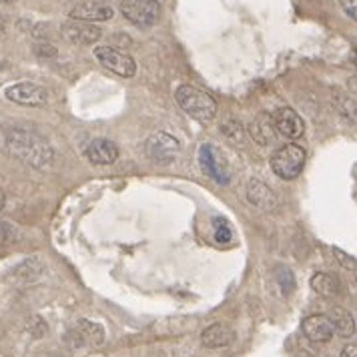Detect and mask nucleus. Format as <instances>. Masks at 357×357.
I'll list each match as a JSON object with an SVG mask.
<instances>
[{
    "label": "nucleus",
    "mask_w": 357,
    "mask_h": 357,
    "mask_svg": "<svg viewBox=\"0 0 357 357\" xmlns=\"http://www.w3.org/2000/svg\"><path fill=\"white\" fill-rule=\"evenodd\" d=\"M34 50H36V54H38V56H47V59L56 56V49H54V47H50V45H38Z\"/></svg>",
    "instance_id": "c85d7f7f"
},
{
    "label": "nucleus",
    "mask_w": 357,
    "mask_h": 357,
    "mask_svg": "<svg viewBox=\"0 0 357 357\" xmlns=\"http://www.w3.org/2000/svg\"><path fill=\"white\" fill-rule=\"evenodd\" d=\"M2 29H4V18L0 17V31H2Z\"/></svg>",
    "instance_id": "c9c22d12"
},
{
    "label": "nucleus",
    "mask_w": 357,
    "mask_h": 357,
    "mask_svg": "<svg viewBox=\"0 0 357 357\" xmlns=\"http://www.w3.org/2000/svg\"><path fill=\"white\" fill-rule=\"evenodd\" d=\"M245 197H247V201H249L255 209H259V211L265 213L275 211L277 205H279L275 191H273L269 185H265L263 181H259V178H251V181L247 183Z\"/></svg>",
    "instance_id": "9b49d317"
},
{
    "label": "nucleus",
    "mask_w": 357,
    "mask_h": 357,
    "mask_svg": "<svg viewBox=\"0 0 357 357\" xmlns=\"http://www.w3.org/2000/svg\"><path fill=\"white\" fill-rule=\"evenodd\" d=\"M4 205H6V193H4V191L0 189V211L4 209Z\"/></svg>",
    "instance_id": "2f4dec72"
},
{
    "label": "nucleus",
    "mask_w": 357,
    "mask_h": 357,
    "mask_svg": "<svg viewBox=\"0 0 357 357\" xmlns=\"http://www.w3.org/2000/svg\"><path fill=\"white\" fill-rule=\"evenodd\" d=\"M333 324V331L340 335V337H351L356 333V319L354 315L343 307H333L331 313L327 315Z\"/></svg>",
    "instance_id": "6ab92c4d"
},
{
    "label": "nucleus",
    "mask_w": 357,
    "mask_h": 357,
    "mask_svg": "<svg viewBox=\"0 0 357 357\" xmlns=\"http://www.w3.org/2000/svg\"><path fill=\"white\" fill-rule=\"evenodd\" d=\"M6 98L20 107H45L49 102V91L36 82L22 81L6 89Z\"/></svg>",
    "instance_id": "0eeeda50"
},
{
    "label": "nucleus",
    "mask_w": 357,
    "mask_h": 357,
    "mask_svg": "<svg viewBox=\"0 0 357 357\" xmlns=\"http://www.w3.org/2000/svg\"><path fill=\"white\" fill-rule=\"evenodd\" d=\"M273 121H275V129L277 135L289 139V141H295V139H301L303 132H305V123L303 119L299 116V113L291 109V107H281L277 109L275 114H273Z\"/></svg>",
    "instance_id": "9d476101"
},
{
    "label": "nucleus",
    "mask_w": 357,
    "mask_h": 357,
    "mask_svg": "<svg viewBox=\"0 0 357 357\" xmlns=\"http://www.w3.org/2000/svg\"><path fill=\"white\" fill-rule=\"evenodd\" d=\"M277 283L281 285V289L285 295H289V293L295 289V277H293L291 269H287V267H277Z\"/></svg>",
    "instance_id": "393cba45"
},
{
    "label": "nucleus",
    "mask_w": 357,
    "mask_h": 357,
    "mask_svg": "<svg viewBox=\"0 0 357 357\" xmlns=\"http://www.w3.org/2000/svg\"><path fill=\"white\" fill-rule=\"evenodd\" d=\"M43 275H45V263L38 259V257L24 259L13 271V279L17 283H22V285L24 283H34V281H38Z\"/></svg>",
    "instance_id": "f3484780"
},
{
    "label": "nucleus",
    "mask_w": 357,
    "mask_h": 357,
    "mask_svg": "<svg viewBox=\"0 0 357 357\" xmlns=\"http://www.w3.org/2000/svg\"><path fill=\"white\" fill-rule=\"evenodd\" d=\"M26 331H29L31 337L40 340V337H45L49 333V325H47V321L40 315H33V317L26 319Z\"/></svg>",
    "instance_id": "5701e85b"
},
{
    "label": "nucleus",
    "mask_w": 357,
    "mask_h": 357,
    "mask_svg": "<svg viewBox=\"0 0 357 357\" xmlns=\"http://www.w3.org/2000/svg\"><path fill=\"white\" fill-rule=\"evenodd\" d=\"M15 239H17V229L10 223L0 221V245H10Z\"/></svg>",
    "instance_id": "bb28decb"
},
{
    "label": "nucleus",
    "mask_w": 357,
    "mask_h": 357,
    "mask_svg": "<svg viewBox=\"0 0 357 357\" xmlns=\"http://www.w3.org/2000/svg\"><path fill=\"white\" fill-rule=\"evenodd\" d=\"M2 68H4V65H2V63H0V70H2Z\"/></svg>",
    "instance_id": "e433bc0d"
},
{
    "label": "nucleus",
    "mask_w": 357,
    "mask_h": 357,
    "mask_svg": "<svg viewBox=\"0 0 357 357\" xmlns=\"http://www.w3.org/2000/svg\"><path fill=\"white\" fill-rule=\"evenodd\" d=\"M121 13L130 24L151 29L161 18V4L157 0H121Z\"/></svg>",
    "instance_id": "20e7f679"
},
{
    "label": "nucleus",
    "mask_w": 357,
    "mask_h": 357,
    "mask_svg": "<svg viewBox=\"0 0 357 357\" xmlns=\"http://www.w3.org/2000/svg\"><path fill=\"white\" fill-rule=\"evenodd\" d=\"M305 159H307V153L303 146H299L297 143H287V145L279 146L273 153L271 169L279 178L291 181L301 175V171L305 167Z\"/></svg>",
    "instance_id": "7ed1b4c3"
},
{
    "label": "nucleus",
    "mask_w": 357,
    "mask_h": 357,
    "mask_svg": "<svg viewBox=\"0 0 357 357\" xmlns=\"http://www.w3.org/2000/svg\"><path fill=\"white\" fill-rule=\"evenodd\" d=\"M114 15V10L107 4H98V2H82L77 4L73 10H70V18L73 20H82V22H105V20H111Z\"/></svg>",
    "instance_id": "4468645a"
},
{
    "label": "nucleus",
    "mask_w": 357,
    "mask_h": 357,
    "mask_svg": "<svg viewBox=\"0 0 357 357\" xmlns=\"http://www.w3.org/2000/svg\"><path fill=\"white\" fill-rule=\"evenodd\" d=\"M347 86H349V91L357 97V77H351V79L347 81Z\"/></svg>",
    "instance_id": "7c9ffc66"
},
{
    "label": "nucleus",
    "mask_w": 357,
    "mask_h": 357,
    "mask_svg": "<svg viewBox=\"0 0 357 357\" xmlns=\"http://www.w3.org/2000/svg\"><path fill=\"white\" fill-rule=\"evenodd\" d=\"M213 223H215V241L221 245H227L229 241H231V237H233V233H231V225L227 223V219L217 217Z\"/></svg>",
    "instance_id": "b1692460"
},
{
    "label": "nucleus",
    "mask_w": 357,
    "mask_h": 357,
    "mask_svg": "<svg viewBox=\"0 0 357 357\" xmlns=\"http://www.w3.org/2000/svg\"><path fill=\"white\" fill-rule=\"evenodd\" d=\"M249 137L259 146H271L277 141V129L273 116L259 113L249 125Z\"/></svg>",
    "instance_id": "ddd939ff"
},
{
    "label": "nucleus",
    "mask_w": 357,
    "mask_h": 357,
    "mask_svg": "<svg viewBox=\"0 0 357 357\" xmlns=\"http://www.w3.org/2000/svg\"><path fill=\"white\" fill-rule=\"evenodd\" d=\"M52 357H63V356H52Z\"/></svg>",
    "instance_id": "4c0bfd02"
},
{
    "label": "nucleus",
    "mask_w": 357,
    "mask_h": 357,
    "mask_svg": "<svg viewBox=\"0 0 357 357\" xmlns=\"http://www.w3.org/2000/svg\"><path fill=\"white\" fill-rule=\"evenodd\" d=\"M341 357H357V343H347L341 349Z\"/></svg>",
    "instance_id": "c756f323"
},
{
    "label": "nucleus",
    "mask_w": 357,
    "mask_h": 357,
    "mask_svg": "<svg viewBox=\"0 0 357 357\" xmlns=\"http://www.w3.org/2000/svg\"><path fill=\"white\" fill-rule=\"evenodd\" d=\"M6 149L20 162L33 169H47L54 161V149L38 132L24 129H13L6 132Z\"/></svg>",
    "instance_id": "f257e3e1"
},
{
    "label": "nucleus",
    "mask_w": 357,
    "mask_h": 357,
    "mask_svg": "<svg viewBox=\"0 0 357 357\" xmlns=\"http://www.w3.org/2000/svg\"><path fill=\"white\" fill-rule=\"evenodd\" d=\"M351 61H354V65H356V68H357V47L354 49V56H351Z\"/></svg>",
    "instance_id": "72a5a7b5"
},
{
    "label": "nucleus",
    "mask_w": 357,
    "mask_h": 357,
    "mask_svg": "<svg viewBox=\"0 0 357 357\" xmlns=\"http://www.w3.org/2000/svg\"><path fill=\"white\" fill-rule=\"evenodd\" d=\"M301 331L313 343H327L335 335L331 319L327 315H321V313H315V315L305 317L303 324H301Z\"/></svg>",
    "instance_id": "f8f14e48"
},
{
    "label": "nucleus",
    "mask_w": 357,
    "mask_h": 357,
    "mask_svg": "<svg viewBox=\"0 0 357 357\" xmlns=\"http://www.w3.org/2000/svg\"><path fill=\"white\" fill-rule=\"evenodd\" d=\"M175 100L185 113L201 123H209L217 114V100L191 84H181L175 91Z\"/></svg>",
    "instance_id": "f03ea898"
},
{
    "label": "nucleus",
    "mask_w": 357,
    "mask_h": 357,
    "mask_svg": "<svg viewBox=\"0 0 357 357\" xmlns=\"http://www.w3.org/2000/svg\"><path fill=\"white\" fill-rule=\"evenodd\" d=\"M333 255H335V259L340 261L341 267H345L347 271H356L357 269V259L356 257H351V255H347L345 251H341V249H333Z\"/></svg>",
    "instance_id": "a878e982"
},
{
    "label": "nucleus",
    "mask_w": 357,
    "mask_h": 357,
    "mask_svg": "<svg viewBox=\"0 0 357 357\" xmlns=\"http://www.w3.org/2000/svg\"><path fill=\"white\" fill-rule=\"evenodd\" d=\"M79 331H81L82 340L86 345H93V347H98L105 343V327L97 321H91V319H81L79 324L75 325Z\"/></svg>",
    "instance_id": "aec40b11"
},
{
    "label": "nucleus",
    "mask_w": 357,
    "mask_h": 357,
    "mask_svg": "<svg viewBox=\"0 0 357 357\" xmlns=\"http://www.w3.org/2000/svg\"><path fill=\"white\" fill-rule=\"evenodd\" d=\"M333 102L337 107V111L343 119H347L349 123L357 125V100L341 91H333Z\"/></svg>",
    "instance_id": "412c9836"
},
{
    "label": "nucleus",
    "mask_w": 357,
    "mask_h": 357,
    "mask_svg": "<svg viewBox=\"0 0 357 357\" xmlns=\"http://www.w3.org/2000/svg\"><path fill=\"white\" fill-rule=\"evenodd\" d=\"M95 59L107 70L114 73L116 77L123 79H130L137 73V63L135 59H130L129 54H123L121 50L113 49V47H97L95 49Z\"/></svg>",
    "instance_id": "6e6552de"
},
{
    "label": "nucleus",
    "mask_w": 357,
    "mask_h": 357,
    "mask_svg": "<svg viewBox=\"0 0 357 357\" xmlns=\"http://www.w3.org/2000/svg\"><path fill=\"white\" fill-rule=\"evenodd\" d=\"M145 153L146 157L153 159L155 162L169 165L178 157L181 145H178V141L173 135L159 130V132H153L145 141Z\"/></svg>",
    "instance_id": "423d86ee"
},
{
    "label": "nucleus",
    "mask_w": 357,
    "mask_h": 357,
    "mask_svg": "<svg viewBox=\"0 0 357 357\" xmlns=\"http://www.w3.org/2000/svg\"><path fill=\"white\" fill-rule=\"evenodd\" d=\"M341 10L357 22V0H340Z\"/></svg>",
    "instance_id": "cd10ccee"
},
{
    "label": "nucleus",
    "mask_w": 357,
    "mask_h": 357,
    "mask_svg": "<svg viewBox=\"0 0 357 357\" xmlns=\"http://www.w3.org/2000/svg\"><path fill=\"white\" fill-rule=\"evenodd\" d=\"M86 159L93 165H113L119 159V146L109 139H95L86 146Z\"/></svg>",
    "instance_id": "dca6fc26"
},
{
    "label": "nucleus",
    "mask_w": 357,
    "mask_h": 357,
    "mask_svg": "<svg viewBox=\"0 0 357 357\" xmlns=\"http://www.w3.org/2000/svg\"><path fill=\"white\" fill-rule=\"evenodd\" d=\"M297 357H315V356H313L311 351H299V354H297Z\"/></svg>",
    "instance_id": "473e14b6"
},
{
    "label": "nucleus",
    "mask_w": 357,
    "mask_h": 357,
    "mask_svg": "<svg viewBox=\"0 0 357 357\" xmlns=\"http://www.w3.org/2000/svg\"><path fill=\"white\" fill-rule=\"evenodd\" d=\"M2 4H10V2H17V0H0Z\"/></svg>",
    "instance_id": "f704fd0d"
},
{
    "label": "nucleus",
    "mask_w": 357,
    "mask_h": 357,
    "mask_svg": "<svg viewBox=\"0 0 357 357\" xmlns=\"http://www.w3.org/2000/svg\"><path fill=\"white\" fill-rule=\"evenodd\" d=\"M61 34L63 38L73 43V45H79V47H89V45H95L100 40L102 31L98 29L97 24H91V22H82V20H66L61 24Z\"/></svg>",
    "instance_id": "1a4fd4ad"
},
{
    "label": "nucleus",
    "mask_w": 357,
    "mask_h": 357,
    "mask_svg": "<svg viewBox=\"0 0 357 357\" xmlns=\"http://www.w3.org/2000/svg\"><path fill=\"white\" fill-rule=\"evenodd\" d=\"M235 341V331L227 324H213L209 325L203 333H201V343L207 349H219V347H227Z\"/></svg>",
    "instance_id": "2eb2a0df"
},
{
    "label": "nucleus",
    "mask_w": 357,
    "mask_h": 357,
    "mask_svg": "<svg viewBox=\"0 0 357 357\" xmlns=\"http://www.w3.org/2000/svg\"><path fill=\"white\" fill-rule=\"evenodd\" d=\"M221 132L227 137L233 145H237V146L245 145L247 132H245V127L239 123V121H235V119H227V121H223V123H221Z\"/></svg>",
    "instance_id": "4be33fe9"
},
{
    "label": "nucleus",
    "mask_w": 357,
    "mask_h": 357,
    "mask_svg": "<svg viewBox=\"0 0 357 357\" xmlns=\"http://www.w3.org/2000/svg\"><path fill=\"white\" fill-rule=\"evenodd\" d=\"M309 283H311V289L317 293V295H321V297H335L341 291L340 279L333 275V273H324V271L313 273Z\"/></svg>",
    "instance_id": "a211bd4d"
},
{
    "label": "nucleus",
    "mask_w": 357,
    "mask_h": 357,
    "mask_svg": "<svg viewBox=\"0 0 357 357\" xmlns=\"http://www.w3.org/2000/svg\"><path fill=\"white\" fill-rule=\"evenodd\" d=\"M199 162H201L205 175L211 177L217 185H229L231 183L229 162L223 157V153L219 151V146L211 145V143L201 146V151H199Z\"/></svg>",
    "instance_id": "39448f33"
}]
</instances>
